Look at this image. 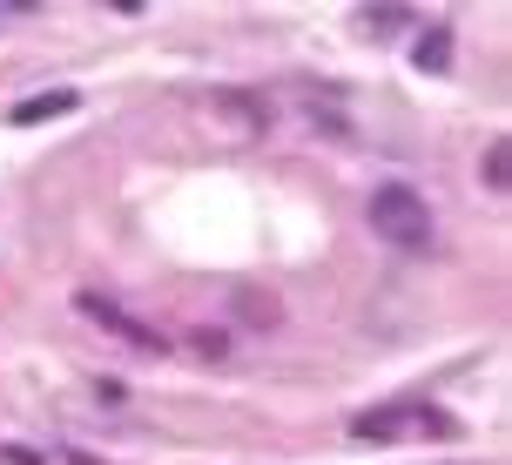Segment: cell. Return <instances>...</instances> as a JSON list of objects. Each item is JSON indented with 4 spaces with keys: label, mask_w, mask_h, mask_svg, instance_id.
<instances>
[{
    "label": "cell",
    "mask_w": 512,
    "mask_h": 465,
    "mask_svg": "<svg viewBox=\"0 0 512 465\" xmlns=\"http://www.w3.org/2000/svg\"><path fill=\"white\" fill-rule=\"evenodd\" d=\"M465 425L445 405H425V398H391V405H371V412L351 418V439L371 445H398V439H459Z\"/></svg>",
    "instance_id": "1"
},
{
    "label": "cell",
    "mask_w": 512,
    "mask_h": 465,
    "mask_svg": "<svg viewBox=\"0 0 512 465\" xmlns=\"http://www.w3.org/2000/svg\"><path fill=\"white\" fill-rule=\"evenodd\" d=\"M364 216H371V230H378L391 250H425V243H432V209H425V196H418L411 182H384V189H371Z\"/></svg>",
    "instance_id": "2"
},
{
    "label": "cell",
    "mask_w": 512,
    "mask_h": 465,
    "mask_svg": "<svg viewBox=\"0 0 512 465\" xmlns=\"http://www.w3.org/2000/svg\"><path fill=\"white\" fill-rule=\"evenodd\" d=\"M75 310L81 317H95V324H102V331H115V337H128V344H135V351H142V358H162V337L149 331V324H135V317H128V310H115L102 297V290H81L75 297Z\"/></svg>",
    "instance_id": "3"
},
{
    "label": "cell",
    "mask_w": 512,
    "mask_h": 465,
    "mask_svg": "<svg viewBox=\"0 0 512 465\" xmlns=\"http://www.w3.org/2000/svg\"><path fill=\"white\" fill-rule=\"evenodd\" d=\"M75 108V88H48V95H27V102H14V122H48V115H68Z\"/></svg>",
    "instance_id": "4"
},
{
    "label": "cell",
    "mask_w": 512,
    "mask_h": 465,
    "mask_svg": "<svg viewBox=\"0 0 512 465\" xmlns=\"http://www.w3.org/2000/svg\"><path fill=\"white\" fill-rule=\"evenodd\" d=\"M418 68H432V75H445V68H452V27H445V21L418 41Z\"/></svg>",
    "instance_id": "5"
},
{
    "label": "cell",
    "mask_w": 512,
    "mask_h": 465,
    "mask_svg": "<svg viewBox=\"0 0 512 465\" xmlns=\"http://www.w3.org/2000/svg\"><path fill=\"white\" fill-rule=\"evenodd\" d=\"M486 176H492V189H506V142H492V155H486Z\"/></svg>",
    "instance_id": "6"
},
{
    "label": "cell",
    "mask_w": 512,
    "mask_h": 465,
    "mask_svg": "<svg viewBox=\"0 0 512 465\" xmlns=\"http://www.w3.org/2000/svg\"><path fill=\"white\" fill-rule=\"evenodd\" d=\"M68 465H95V459H88V452H68Z\"/></svg>",
    "instance_id": "7"
}]
</instances>
